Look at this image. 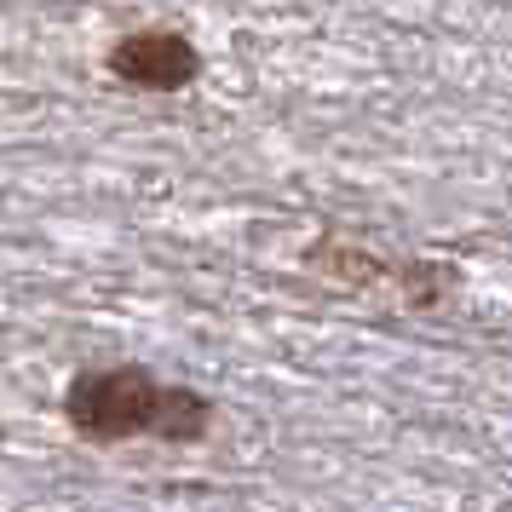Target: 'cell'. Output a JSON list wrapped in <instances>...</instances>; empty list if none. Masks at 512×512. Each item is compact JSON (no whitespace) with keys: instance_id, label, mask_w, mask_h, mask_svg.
Instances as JSON below:
<instances>
[{"instance_id":"1","label":"cell","mask_w":512,"mask_h":512,"mask_svg":"<svg viewBox=\"0 0 512 512\" xmlns=\"http://www.w3.org/2000/svg\"><path fill=\"white\" fill-rule=\"evenodd\" d=\"M162 409L167 386L150 380L144 369H87L64 392V415L81 438L93 443H121V438H162Z\"/></svg>"},{"instance_id":"2","label":"cell","mask_w":512,"mask_h":512,"mask_svg":"<svg viewBox=\"0 0 512 512\" xmlns=\"http://www.w3.org/2000/svg\"><path fill=\"white\" fill-rule=\"evenodd\" d=\"M196 70H202V52L179 29H133L110 52V75L144 93H179L196 81Z\"/></svg>"}]
</instances>
